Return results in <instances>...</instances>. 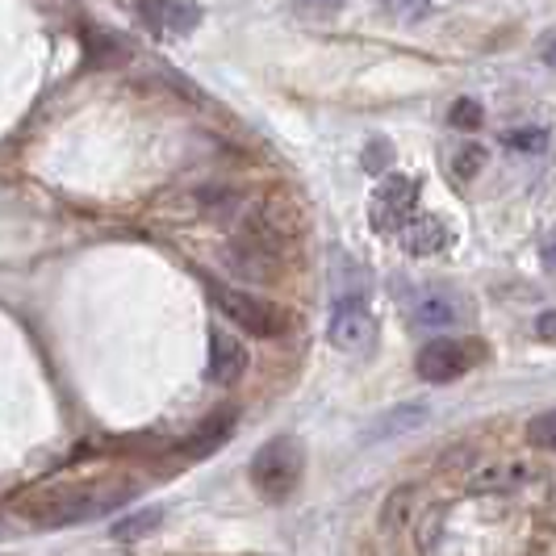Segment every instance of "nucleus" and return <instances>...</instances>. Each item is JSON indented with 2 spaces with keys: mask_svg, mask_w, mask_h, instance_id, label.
<instances>
[{
  "mask_svg": "<svg viewBox=\"0 0 556 556\" xmlns=\"http://www.w3.org/2000/svg\"><path fill=\"white\" fill-rule=\"evenodd\" d=\"M306 473V452L293 435H277L251 456V485L268 502H285Z\"/></svg>",
  "mask_w": 556,
  "mask_h": 556,
  "instance_id": "1",
  "label": "nucleus"
},
{
  "mask_svg": "<svg viewBox=\"0 0 556 556\" xmlns=\"http://www.w3.org/2000/svg\"><path fill=\"white\" fill-rule=\"evenodd\" d=\"M130 490H97V485H76V490H59L34 506V523L42 528H67V523H84L92 515H105Z\"/></svg>",
  "mask_w": 556,
  "mask_h": 556,
  "instance_id": "2",
  "label": "nucleus"
},
{
  "mask_svg": "<svg viewBox=\"0 0 556 556\" xmlns=\"http://www.w3.org/2000/svg\"><path fill=\"white\" fill-rule=\"evenodd\" d=\"M210 298L214 306L223 309L235 327H243L248 334H260V339H277V334L289 331V318L285 309L255 298L248 289H230V285H210Z\"/></svg>",
  "mask_w": 556,
  "mask_h": 556,
  "instance_id": "3",
  "label": "nucleus"
},
{
  "mask_svg": "<svg viewBox=\"0 0 556 556\" xmlns=\"http://www.w3.org/2000/svg\"><path fill=\"white\" fill-rule=\"evenodd\" d=\"M485 361V343L481 339H431L415 361V372L427 386H447L460 381L465 372H473Z\"/></svg>",
  "mask_w": 556,
  "mask_h": 556,
  "instance_id": "4",
  "label": "nucleus"
},
{
  "mask_svg": "<svg viewBox=\"0 0 556 556\" xmlns=\"http://www.w3.org/2000/svg\"><path fill=\"white\" fill-rule=\"evenodd\" d=\"M418 205V185L410 176H386L377 189H372V201H368V223L377 235H402L406 223L415 218Z\"/></svg>",
  "mask_w": 556,
  "mask_h": 556,
  "instance_id": "5",
  "label": "nucleus"
},
{
  "mask_svg": "<svg viewBox=\"0 0 556 556\" xmlns=\"http://www.w3.org/2000/svg\"><path fill=\"white\" fill-rule=\"evenodd\" d=\"M327 339H331L339 352H368L377 343V318L364 298H339L334 302V314L327 323Z\"/></svg>",
  "mask_w": 556,
  "mask_h": 556,
  "instance_id": "6",
  "label": "nucleus"
},
{
  "mask_svg": "<svg viewBox=\"0 0 556 556\" xmlns=\"http://www.w3.org/2000/svg\"><path fill=\"white\" fill-rule=\"evenodd\" d=\"M415 323L418 327H460L473 318V302L452 289V285H427L415 293Z\"/></svg>",
  "mask_w": 556,
  "mask_h": 556,
  "instance_id": "7",
  "label": "nucleus"
},
{
  "mask_svg": "<svg viewBox=\"0 0 556 556\" xmlns=\"http://www.w3.org/2000/svg\"><path fill=\"white\" fill-rule=\"evenodd\" d=\"M139 17L155 34H193L201 26V4L197 0H135Z\"/></svg>",
  "mask_w": 556,
  "mask_h": 556,
  "instance_id": "8",
  "label": "nucleus"
},
{
  "mask_svg": "<svg viewBox=\"0 0 556 556\" xmlns=\"http://www.w3.org/2000/svg\"><path fill=\"white\" fill-rule=\"evenodd\" d=\"M243 372H248V352H243V343L226 331L210 334V381L235 386Z\"/></svg>",
  "mask_w": 556,
  "mask_h": 556,
  "instance_id": "9",
  "label": "nucleus"
},
{
  "mask_svg": "<svg viewBox=\"0 0 556 556\" xmlns=\"http://www.w3.org/2000/svg\"><path fill=\"white\" fill-rule=\"evenodd\" d=\"M397 239H402L406 255H435V251H444L447 243H452L447 226L440 223V218H431V214H415Z\"/></svg>",
  "mask_w": 556,
  "mask_h": 556,
  "instance_id": "10",
  "label": "nucleus"
},
{
  "mask_svg": "<svg viewBox=\"0 0 556 556\" xmlns=\"http://www.w3.org/2000/svg\"><path fill=\"white\" fill-rule=\"evenodd\" d=\"M422 418H427V406H422V402L397 406V410H390V415H381V422L368 431V440H390V435H402V431H410V427H422Z\"/></svg>",
  "mask_w": 556,
  "mask_h": 556,
  "instance_id": "11",
  "label": "nucleus"
},
{
  "mask_svg": "<svg viewBox=\"0 0 556 556\" xmlns=\"http://www.w3.org/2000/svg\"><path fill=\"white\" fill-rule=\"evenodd\" d=\"M528 481V465H519V460H510V465H494V469H485V473L473 477V490L477 494H498V490H519Z\"/></svg>",
  "mask_w": 556,
  "mask_h": 556,
  "instance_id": "12",
  "label": "nucleus"
},
{
  "mask_svg": "<svg viewBox=\"0 0 556 556\" xmlns=\"http://www.w3.org/2000/svg\"><path fill=\"white\" fill-rule=\"evenodd\" d=\"M160 523H164V506H142V510L113 523V540H142V535H151Z\"/></svg>",
  "mask_w": 556,
  "mask_h": 556,
  "instance_id": "13",
  "label": "nucleus"
},
{
  "mask_svg": "<svg viewBox=\"0 0 556 556\" xmlns=\"http://www.w3.org/2000/svg\"><path fill=\"white\" fill-rule=\"evenodd\" d=\"M230 427H235V418H230V415H214V422H205V427L197 431L193 440H189V452H193V456H205V452H214V447H218L226 435H230Z\"/></svg>",
  "mask_w": 556,
  "mask_h": 556,
  "instance_id": "14",
  "label": "nucleus"
},
{
  "mask_svg": "<svg viewBox=\"0 0 556 556\" xmlns=\"http://www.w3.org/2000/svg\"><path fill=\"white\" fill-rule=\"evenodd\" d=\"M410 506H415V490L410 485H402V490H393L390 502L381 506V531H397L406 519H410Z\"/></svg>",
  "mask_w": 556,
  "mask_h": 556,
  "instance_id": "15",
  "label": "nucleus"
},
{
  "mask_svg": "<svg viewBox=\"0 0 556 556\" xmlns=\"http://www.w3.org/2000/svg\"><path fill=\"white\" fill-rule=\"evenodd\" d=\"M506 142V151H523V155H540L544 147H548V130H540V126H528V130H506L502 135Z\"/></svg>",
  "mask_w": 556,
  "mask_h": 556,
  "instance_id": "16",
  "label": "nucleus"
},
{
  "mask_svg": "<svg viewBox=\"0 0 556 556\" xmlns=\"http://www.w3.org/2000/svg\"><path fill=\"white\" fill-rule=\"evenodd\" d=\"M528 444L540 452H556V406L528 422Z\"/></svg>",
  "mask_w": 556,
  "mask_h": 556,
  "instance_id": "17",
  "label": "nucleus"
},
{
  "mask_svg": "<svg viewBox=\"0 0 556 556\" xmlns=\"http://www.w3.org/2000/svg\"><path fill=\"white\" fill-rule=\"evenodd\" d=\"M481 167H485V147H477V142H465V147L452 155V172H456L460 180H473Z\"/></svg>",
  "mask_w": 556,
  "mask_h": 556,
  "instance_id": "18",
  "label": "nucleus"
},
{
  "mask_svg": "<svg viewBox=\"0 0 556 556\" xmlns=\"http://www.w3.org/2000/svg\"><path fill=\"white\" fill-rule=\"evenodd\" d=\"M447 122H452L456 130H477V126L485 122V113H481V105H477L473 97H460V101L447 110Z\"/></svg>",
  "mask_w": 556,
  "mask_h": 556,
  "instance_id": "19",
  "label": "nucleus"
},
{
  "mask_svg": "<svg viewBox=\"0 0 556 556\" xmlns=\"http://www.w3.org/2000/svg\"><path fill=\"white\" fill-rule=\"evenodd\" d=\"M381 9L393 13V17H406V22H410V17H422V13L431 9V0H381Z\"/></svg>",
  "mask_w": 556,
  "mask_h": 556,
  "instance_id": "20",
  "label": "nucleus"
},
{
  "mask_svg": "<svg viewBox=\"0 0 556 556\" xmlns=\"http://www.w3.org/2000/svg\"><path fill=\"white\" fill-rule=\"evenodd\" d=\"M390 160H393V151L386 147V142H372V147L364 151V167H368V172H386Z\"/></svg>",
  "mask_w": 556,
  "mask_h": 556,
  "instance_id": "21",
  "label": "nucleus"
},
{
  "mask_svg": "<svg viewBox=\"0 0 556 556\" xmlns=\"http://www.w3.org/2000/svg\"><path fill=\"white\" fill-rule=\"evenodd\" d=\"M535 334H540L544 343H556V306L535 314Z\"/></svg>",
  "mask_w": 556,
  "mask_h": 556,
  "instance_id": "22",
  "label": "nucleus"
},
{
  "mask_svg": "<svg viewBox=\"0 0 556 556\" xmlns=\"http://www.w3.org/2000/svg\"><path fill=\"white\" fill-rule=\"evenodd\" d=\"M306 13H323V17H331V13H339L348 0H298Z\"/></svg>",
  "mask_w": 556,
  "mask_h": 556,
  "instance_id": "23",
  "label": "nucleus"
},
{
  "mask_svg": "<svg viewBox=\"0 0 556 556\" xmlns=\"http://www.w3.org/2000/svg\"><path fill=\"white\" fill-rule=\"evenodd\" d=\"M540 260H544V268H548V273L556 277V235H548V239H544V248H540Z\"/></svg>",
  "mask_w": 556,
  "mask_h": 556,
  "instance_id": "24",
  "label": "nucleus"
},
{
  "mask_svg": "<svg viewBox=\"0 0 556 556\" xmlns=\"http://www.w3.org/2000/svg\"><path fill=\"white\" fill-rule=\"evenodd\" d=\"M540 55H544V63H556V26L540 38Z\"/></svg>",
  "mask_w": 556,
  "mask_h": 556,
  "instance_id": "25",
  "label": "nucleus"
}]
</instances>
